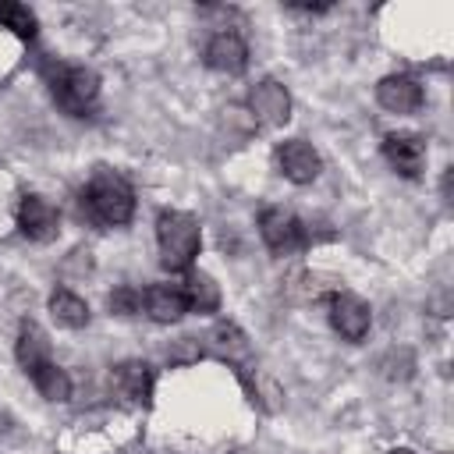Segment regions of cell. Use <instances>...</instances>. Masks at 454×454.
<instances>
[{
  "mask_svg": "<svg viewBox=\"0 0 454 454\" xmlns=\"http://www.w3.org/2000/svg\"><path fill=\"white\" fill-rule=\"evenodd\" d=\"M440 454H447V450H440Z\"/></svg>",
  "mask_w": 454,
  "mask_h": 454,
  "instance_id": "obj_22",
  "label": "cell"
},
{
  "mask_svg": "<svg viewBox=\"0 0 454 454\" xmlns=\"http://www.w3.org/2000/svg\"><path fill=\"white\" fill-rule=\"evenodd\" d=\"M0 28H11L18 39L32 43L35 32H39V21H35V14H32L25 4H18V0H0Z\"/></svg>",
  "mask_w": 454,
  "mask_h": 454,
  "instance_id": "obj_19",
  "label": "cell"
},
{
  "mask_svg": "<svg viewBox=\"0 0 454 454\" xmlns=\"http://www.w3.org/2000/svg\"><path fill=\"white\" fill-rule=\"evenodd\" d=\"M376 103L390 114H415V110H422L426 92L411 74H387L376 85Z\"/></svg>",
  "mask_w": 454,
  "mask_h": 454,
  "instance_id": "obj_12",
  "label": "cell"
},
{
  "mask_svg": "<svg viewBox=\"0 0 454 454\" xmlns=\"http://www.w3.org/2000/svg\"><path fill=\"white\" fill-rule=\"evenodd\" d=\"M114 387L121 390V397H128L131 404H149L153 397V365L142 358H128L114 369Z\"/></svg>",
  "mask_w": 454,
  "mask_h": 454,
  "instance_id": "obj_14",
  "label": "cell"
},
{
  "mask_svg": "<svg viewBox=\"0 0 454 454\" xmlns=\"http://www.w3.org/2000/svg\"><path fill=\"white\" fill-rule=\"evenodd\" d=\"M39 74H43V82H46L53 103H57L67 117H85V114L99 103L103 82H99V74H96L92 67H85V64H67V60L50 57V60L39 64Z\"/></svg>",
  "mask_w": 454,
  "mask_h": 454,
  "instance_id": "obj_1",
  "label": "cell"
},
{
  "mask_svg": "<svg viewBox=\"0 0 454 454\" xmlns=\"http://www.w3.org/2000/svg\"><path fill=\"white\" fill-rule=\"evenodd\" d=\"M248 110H252V117H255L259 124L280 128V124L291 121V96H287V89H284L280 82L266 78V82L252 85V92H248Z\"/></svg>",
  "mask_w": 454,
  "mask_h": 454,
  "instance_id": "obj_11",
  "label": "cell"
},
{
  "mask_svg": "<svg viewBox=\"0 0 454 454\" xmlns=\"http://www.w3.org/2000/svg\"><path fill=\"white\" fill-rule=\"evenodd\" d=\"M202 340H206V351H209V355H216V358L231 362V365L238 369V376L245 380V387H248V394H252V401H255V390H252V376H248L252 355H248V340H245V333L238 330V323H231V319H220V323H213V330H209Z\"/></svg>",
  "mask_w": 454,
  "mask_h": 454,
  "instance_id": "obj_6",
  "label": "cell"
},
{
  "mask_svg": "<svg viewBox=\"0 0 454 454\" xmlns=\"http://www.w3.org/2000/svg\"><path fill=\"white\" fill-rule=\"evenodd\" d=\"M14 223L21 231V238H28L35 245H46L60 234V213L43 195H21V202L14 209Z\"/></svg>",
  "mask_w": 454,
  "mask_h": 454,
  "instance_id": "obj_7",
  "label": "cell"
},
{
  "mask_svg": "<svg viewBox=\"0 0 454 454\" xmlns=\"http://www.w3.org/2000/svg\"><path fill=\"white\" fill-rule=\"evenodd\" d=\"M156 245H160V266L170 273H184L192 270L202 248V227L184 209H163L156 216Z\"/></svg>",
  "mask_w": 454,
  "mask_h": 454,
  "instance_id": "obj_3",
  "label": "cell"
},
{
  "mask_svg": "<svg viewBox=\"0 0 454 454\" xmlns=\"http://www.w3.org/2000/svg\"><path fill=\"white\" fill-rule=\"evenodd\" d=\"M142 309H145V316L153 319V323H163V326H170V323H177L184 312H188V301H184V294H181V284H149L145 291H142Z\"/></svg>",
  "mask_w": 454,
  "mask_h": 454,
  "instance_id": "obj_13",
  "label": "cell"
},
{
  "mask_svg": "<svg viewBox=\"0 0 454 454\" xmlns=\"http://www.w3.org/2000/svg\"><path fill=\"white\" fill-rule=\"evenodd\" d=\"M277 167L291 184H312L323 170V160L305 138H284L277 145Z\"/></svg>",
  "mask_w": 454,
  "mask_h": 454,
  "instance_id": "obj_10",
  "label": "cell"
},
{
  "mask_svg": "<svg viewBox=\"0 0 454 454\" xmlns=\"http://www.w3.org/2000/svg\"><path fill=\"white\" fill-rule=\"evenodd\" d=\"M106 309H110V316L131 319V316L142 312V291L131 287V284H117V287L106 294Z\"/></svg>",
  "mask_w": 454,
  "mask_h": 454,
  "instance_id": "obj_20",
  "label": "cell"
},
{
  "mask_svg": "<svg viewBox=\"0 0 454 454\" xmlns=\"http://www.w3.org/2000/svg\"><path fill=\"white\" fill-rule=\"evenodd\" d=\"M326 312H330V326L344 340H351V344L365 340V333L372 326V309L358 294H351V291H330L326 294Z\"/></svg>",
  "mask_w": 454,
  "mask_h": 454,
  "instance_id": "obj_5",
  "label": "cell"
},
{
  "mask_svg": "<svg viewBox=\"0 0 454 454\" xmlns=\"http://www.w3.org/2000/svg\"><path fill=\"white\" fill-rule=\"evenodd\" d=\"M259 238L273 255H294L309 245L305 223L287 206H266L259 213Z\"/></svg>",
  "mask_w": 454,
  "mask_h": 454,
  "instance_id": "obj_4",
  "label": "cell"
},
{
  "mask_svg": "<svg viewBox=\"0 0 454 454\" xmlns=\"http://www.w3.org/2000/svg\"><path fill=\"white\" fill-rule=\"evenodd\" d=\"M82 209L89 213V220L103 227H124L135 216V188L128 184L124 174L110 167H96L89 184L82 188Z\"/></svg>",
  "mask_w": 454,
  "mask_h": 454,
  "instance_id": "obj_2",
  "label": "cell"
},
{
  "mask_svg": "<svg viewBox=\"0 0 454 454\" xmlns=\"http://www.w3.org/2000/svg\"><path fill=\"white\" fill-rule=\"evenodd\" d=\"M202 60L209 71H220V74H241L248 67V46L245 39L234 32V28H220L206 39V50H202Z\"/></svg>",
  "mask_w": 454,
  "mask_h": 454,
  "instance_id": "obj_9",
  "label": "cell"
},
{
  "mask_svg": "<svg viewBox=\"0 0 454 454\" xmlns=\"http://www.w3.org/2000/svg\"><path fill=\"white\" fill-rule=\"evenodd\" d=\"M50 316H53V323L64 326V330H82V326H89V305H85L74 291H67V287H57V291L50 294Z\"/></svg>",
  "mask_w": 454,
  "mask_h": 454,
  "instance_id": "obj_17",
  "label": "cell"
},
{
  "mask_svg": "<svg viewBox=\"0 0 454 454\" xmlns=\"http://www.w3.org/2000/svg\"><path fill=\"white\" fill-rule=\"evenodd\" d=\"M383 160L408 181H415L422 170H426V138L415 135V131H387L383 135Z\"/></svg>",
  "mask_w": 454,
  "mask_h": 454,
  "instance_id": "obj_8",
  "label": "cell"
},
{
  "mask_svg": "<svg viewBox=\"0 0 454 454\" xmlns=\"http://www.w3.org/2000/svg\"><path fill=\"white\" fill-rule=\"evenodd\" d=\"M14 355H18V365H21L25 372H28L32 365H39V362H46V358H50V340H46V333H43L32 319H25V323L18 326Z\"/></svg>",
  "mask_w": 454,
  "mask_h": 454,
  "instance_id": "obj_18",
  "label": "cell"
},
{
  "mask_svg": "<svg viewBox=\"0 0 454 454\" xmlns=\"http://www.w3.org/2000/svg\"><path fill=\"white\" fill-rule=\"evenodd\" d=\"M387 454H415V450H408V447H394V450H387Z\"/></svg>",
  "mask_w": 454,
  "mask_h": 454,
  "instance_id": "obj_21",
  "label": "cell"
},
{
  "mask_svg": "<svg viewBox=\"0 0 454 454\" xmlns=\"http://www.w3.org/2000/svg\"><path fill=\"white\" fill-rule=\"evenodd\" d=\"M181 294H184V301H188V312H202V316H209V312H216L220 309V284L206 273V270H184V277H181Z\"/></svg>",
  "mask_w": 454,
  "mask_h": 454,
  "instance_id": "obj_15",
  "label": "cell"
},
{
  "mask_svg": "<svg viewBox=\"0 0 454 454\" xmlns=\"http://www.w3.org/2000/svg\"><path fill=\"white\" fill-rule=\"evenodd\" d=\"M25 376L32 380V387L39 390V397H46V401H53V404H60V401H67V397H71V376H67L53 358H46V362L32 365Z\"/></svg>",
  "mask_w": 454,
  "mask_h": 454,
  "instance_id": "obj_16",
  "label": "cell"
}]
</instances>
